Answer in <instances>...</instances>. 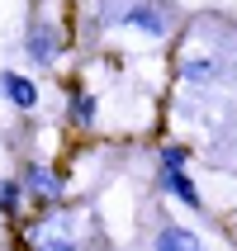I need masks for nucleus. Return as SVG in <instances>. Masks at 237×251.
I'll return each instance as SVG.
<instances>
[{"label": "nucleus", "mask_w": 237, "mask_h": 251, "mask_svg": "<svg viewBox=\"0 0 237 251\" xmlns=\"http://www.w3.org/2000/svg\"><path fill=\"white\" fill-rule=\"evenodd\" d=\"M161 190L176 195L185 209H199V190H195V180L185 176V166H181V171H161Z\"/></svg>", "instance_id": "5"}, {"label": "nucleus", "mask_w": 237, "mask_h": 251, "mask_svg": "<svg viewBox=\"0 0 237 251\" xmlns=\"http://www.w3.org/2000/svg\"><path fill=\"white\" fill-rule=\"evenodd\" d=\"M62 190H67V176L57 166H28L24 171V195H38L43 204H53V199H62Z\"/></svg>", "instance_id": "3"}, {"label": "nucleus", "mask_w": 237, "mask_h": 251, "mask_svg": "<svg viewBox=\"0 0 237 251\" xmlns=\"http://www.w3.org/2000/svg\"><path fill=\"white\" fill-rule=\"evenodd\" d=\"M0 100L14 104L19 114H28L38 104V85L28 81V76H19V71H0Z\"/></svg>", "instance_id": "4"}, {"label": "nucleus", "mask_w": 237, "mask_h": 251, "mask_svg": "<svg viewBox=\"0 0 237 251\" xmlns=\"http://www.w3.org/2000/svg\"><path fill=\"white\" fill-rule=\"evenodd\" d=\"M38 251H81V247H76L71 237H43V242H38Z\"/></svg>", "instance_id": "11"}, {"label": "nucleus", "mask_w": 237, "mask_h": 251, "mask_svg": "<svg viewBox=\"0 0 237 251\" xmlns=\"http://www.w3.org/2000/svg\"><path fill=\"white\" fill-rule=\"evenodd\" d=\"M213 76H218V62L213 57H185L181 62V81H190V85H209Z\"/></svg>", "instance_id": "7"}, {"label": "nucleus", "mask_w": 237, "mask_h": 251, "mask_svg": "<svg viewBox=\"0 0 237 251\" xmlns=\"http://www.w3.org/2000/svg\"><path fill=\"white\" fill-rule=\"evenodd\" d=\"M185 161H190V147H181V142H171V147H161V171H181Z\"/></svg>", "instance_id": "10"}, {"label": "nucleus", "mask_w": 237, "mask_h": 251, "mask_svg": "<svg viewBox=\"0 0 237 251\" xmlns=\"http://www.w3.org/2000/svg\"><path fill=\"white\" fill-rule=\"evenodd\" d=\"M57 48H62V33H57L48 19H33V24H28V33H24V52H28V62H38V67H53Z\"/></svg>", "instance_id": "2"}, {"label": "nucleus", "mask_w": 237, "mask_h": 251, "mask_svg": "<svg viewBox=\"0 0 237 251\" xmlns=\"http://www.w3.org/2000/svg\"><path fill=\"white\" fill-rule=\"evenodd\" d=\"M114 24H128V28H142V33H152V38H166L171 33V19L157 10V0H124L119 10H105Z\"/></svg>", "instance_id": "1"}, {"label": "nucleus", "mask_w": 237, "mask_h": 251, "mask_svg": "<svg viewBox=\"0 0 237 251\" xmlns=\"http://www.w3.org/2000/svg\"><path fill=\"white\" fill-rule=\"evenodd\" d=\"M24 204V180H14V176H0V218H14Z\"/></svg>", "instance_id": "8"}, {"label": "nucleus", "mask_w": 237, "mask_h": 251, "mask_svg": "<svg viewBox=\"0 0 237 251\" xmlns=\"http://www.w3.org/2000/svg\"><path fill=\"white\" fill-rule=\"evenodd\" d=\"M95 114H100V104H95L90 90H71V124L90 128V124H95Z\"/></svg>", "instance_id": "9"}, {"label": "nucleus", "mask_w": 237, "mask_h": 251, "mask_svg": "<svg viewBox=\"0 0 237 251\" xmlns=\"http://www.w3.org/2000/svg\"><path fill=\"white\" fill-rule=\"evenodd\" d=\"M157 251H204V247H199V237L190 232V227L166 223L161 232H157Z\"/></svg>", "instance_id": "6"}]
</instances>
